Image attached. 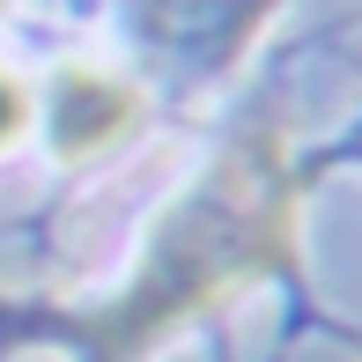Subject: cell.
I'll use <instances>...</instances> for the list:
<instances>
[{
    "label": "cell",
    "mask_w": 362,
    "mask_h": 362,
    "mask_svg": "<svg viewBox=\"0 0 362 362\" xmlns=\"http://www.w3.org/2000/svg\"><path fill=\"white\" fill-rule=\"evenodd\" d=\"M296 259V163L281 141H237L156 215L134 274L74 325L96 362H134L185 333L200 310L267 281Z\"/></svg>",
    "instance_id": "obj_1"
},
{
    "label": "cell",
    "mask_w": 362,
    "mask_h": 362,
    "mask_svg": "<svg viewBox=\"0 0 362 362\" xmlns=\"http://www.w3.org/2000/svg\"><path fill=\"white\" fill-rule=\"evenodd\" d=\"M37 119H45V141H52L59 163H96V156L126 148L148 126V96H141L134 74L67 59V67H52V81H45Z\"/></svg>",
    "instance_id": "obj_2"
},
{
    "label": "cell",
    "mask_w": 362,
    "mask_h": 362,
    "mask_svg": "<svg viewBox=\"0 0 362 362\" xmlns=\"http://www.w3.org/2000/svg\"><path fill=\"white\" fill-rule=\"evenodd\" d=\"M30 126H37V96H30V81L15 67H0V156H8Z\"/></svg>",
    "instance_id": "obj_3"
}]
</instances>
